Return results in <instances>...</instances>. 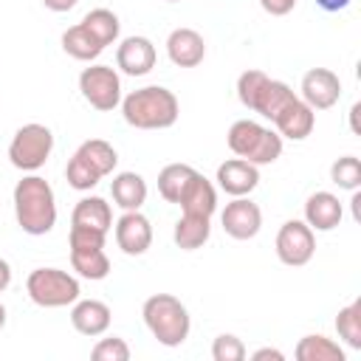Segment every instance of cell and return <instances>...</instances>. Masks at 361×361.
<instances>
[{
	"label": "cell",
	"instance_id": "cell-30",
	"mask_svg": "<svg viewBox=\"0 0 361 361\" xmlns=\"http://www.w3.org/2000/svg\"><path fill=\"white\" fill-rule=\"evenodd\" d=\"M330 178H333L336 186L355 192V189L361 186V161H358L355 155H344V158L333 161V166H330Z\"/></svg>",
	"mask_w": 361,
	"mask_h": 361
},
{
	"label": "cell",
	"instance_id": "cell-18",
	"mask_svg": "<svg viewBox=\"0 0 361 361\" xmlns=\"http://www.w3.org/2000/svg\"><path fill=\"white\" fill-rule=\"evenodd\" d=\"M344 217L341 200L333 192H313L305 203V223L313 231H333Z\"/></svg>",
	"mask_w": 361,
	"mask_h": 361
},
{
	"label": "cell",
	"instance_id": "cell-27",
	"mask_svg": "<svg viewBox=\"0 0 361 361\" xmlns=\"http://www.w3.org/2000/svg\"><path fill=\"white\" fill-rule=\"evenodd\" d=\"M82 25L102 42V48L113 45L118 39V31H121V23H118V17L110 8H93V11H87L85 20H82Z\"/></svg>",
	"mask_w": 361,
	"mask_h": 361
},
{
	"label": "cell",
	"instance_id": "cell-12",
	"mask_svg": "<svg viewBox=\"0 0 361 361\" xmlns=\"http://www.w3.org/2000/svg\"><path fill=\"white\" fill-rule=\"evenodd\" d=\"M223 231L234 240H251L259 234L262 228V212L254 200L248 197H234L231 203H226L223 214H220Z\"/></svg>",
	"mask_w": 361,
	"mask_h": 361
},
{
	"label": "cell",
	"instance_id": "cell-37",
	"mask_svg": "<svg viewBox=\"0 0 361 361\" xmlns=\"http://www.w3.org/2000/svg\"><path fill=\"white\" fill-rule=\"evenodd\" d=\"M11 285V265L6 259H0V293Z\"/></svg>",
	"mask_w": 361,
	"mask_h": 361
},
{
	"label": "cell",
	"instance_id": "cell-35",
	"mask_svg": "<svg viewBox=\"0 0 361 361\" xmlns=\"http://www.w3.org/2000/svg\"><path fill=\"white\" fill-rule=\"evenodd\" d=\"M316 6H319L322 11L336 14V11H344V8L350 6V0H316Z\"/></svg>",
	"mask_w": 361,
	"mask_h": 361
},
{
	"label": "cell",
	"instance_id": "cell-14",
	"mask_svg": "<svg viewBox=\"0 0 361 361\" xmlns=\"http://www.w3.org/2000/svg\"><path fill=\"white\" fill-rule=\"evenodd\" d=\"M257 183H259V169L243 158H231L217 166V186L231 197L251 195L257 189Z\"/></svg>",
	"mask_w": 361,
	"mask_h": 361
},
{
	"label": "cell",
	"instance_id": "cell-17",
	"mask_svg": "<svg viewBox=\"0 0 361 361\" xmlns=\"http://www.w3.org/2000/svg\"><path fill=\"white\" fill-rule=\"evenodd\" d=\"M166 54L178 68H195L206 56V42L195 28H175L166 37Z\"/></svg>",
	"mask_w": 361,
	"mask_h": 361
},
{
	"label": "cell",
	"instance_id": "cell-24",
	"mask_svg": "<svg viewBox=\"0 0 361 361\" xmlns=\"http://www.w3.org/2000/svg\"><path fill=\"white\" fill-rule=\"evenodd\" d=\"M212 217H197V214H180V220L175 223V231H172V240L178 248L183 251H195L200 248L209 234H212V226H209Z\"/></svg>",
	"mask_w": 361,
	"mask_h": 361
},
{
	"label": "cell",
	"instance_id": "cell-28",
	"mask_svg": "<svg viewBox=\"0 0 361 361\" xmlns=\"http://www.w3.org/2000/svg\"><path fill=\"white\" fill-rule=\"evenodd\" d=\"M195 175V166L189 164H166L161 172H158V192L166 203H178L186 180Z\"/></svg>",
	"mask_w": 361,
	"mask_h": 361
},
{
	"label": "cell",
	"instance_id": "cell-11",
	"mask_svg": "<svg viewBox=\"0 0 361 361\" xmlns=\"http://www.w3.org/2000/svg\"><path fill=\"white\" fill-rule=\"evenodd\" d=\"M302 102L310 107V110H327L338 102L341 96V82L338 76L330 71V68H310L305 76H302Z\"/></svg>",
	"mask_w": 361,
	"mask_h": 361
},
{
	"label": "cell",
	"instance_id": "cell-16",
	"mask_svg": "<svg viewBox=\"0 0 361 361\" xmlns=\"http://www.w3.org/2000/svg\"><path fill=\"white\" fill-rule=\"evenodd\" d=\"M178 206L183 209V214H197V217H212L214 209H217V192L212 186L209 178H203L197 169L195 175L186 180L180 197H178Z\"/></svg>",
	"mask_w": 361,
	"mask_h": 361
},
{
	"label": "cell",
	"instance_id": "cell-5",
	"mask_svg": "<svg viewBox=\"0 0 361 361\" xmlns=\"http://www.w3.org/2000/svg\"><path fill=\"white\" fill-rule=\"evenodd\" d=\"M116 164H118V155H116L113 144H107L104 138H90V141L79 144V149L71 155V161L65 166V180L71 189L87 192L104 175H110L116 169Z\"/></svg>",
	"mask_w": 361,
	"mask_h": 361
},
{
	"label": "cell",
	"instance_id": "cell-25",
	"mask_svg": "<svg viewBox=\"0 0 361 361\" xmlns=\"http://www.w3.org/2000/svg\"><path fill=\"white\" fill-rule=\"evenodd\" d=\"M62 51H65L68 56L79 59V62H90V59H96L104 48H102V42L79 23V25H71V28L62 34Z\"/></svg>",
	"mask_w": 361,
	"mask_h": 361
},
{
	"label": "cell",
	"instance_id": "cell-2",
	"mask_svg": "<svg viewBox=\"0 0 361 361\" xmlns=\"http://www.w3.org/2000/svg\"><path fill=\"white\" fill-rule=\"evenodd\" d=\"M180 104L172 90L161 85H147L121 99V116L135 130H166L178 121Z\"/></svg>",
	"mask_w": 361,
	"mask_h": 361
},
{
	"label": "cell",
	"instance_id": "cell-21",
	"mask_svg": "<svg viewBox=\"0 0 361 361\" xmlns=\"http://www.w3.org/2000/svg\"><path fill=\"white\" fill-rule=\"evenodd\" d=\"M71 226H82V228H93V231H102L107 234L110 226H113V212H110V203L104 197H82L76 206H73V214H71Z\"/></svg>",
	"mask_w": 361,
	"mask_h": 361
},
{
	"label": "cell",
	"instance_id": "cell-8",
	"mask_svg": "<svg viewBox=\"0 0 361 361\" xmlns=\"http://www.w3.org/2000/svg\"><path fill=\"white\" fill-rule=\"evenodd\" d=\"M51 149H54V133L45 124L31 121L14 133L8 144V161L23 172H37L51 158Z\"/></svg>",
	"mask_w": 361,
	"mask_h": 361
},
{
	"label": "cell",
	"instance_id": "cell-26",
	"mask_svg": "<svg viewBox=\"0 0 361 361\" xmlns=\"http://www.w3.org/2000/svg\"><path fill=\"white\" fill-rule=\"evenodd\" d=\"M299 361H344V350L327 336H305L296 344Z\"/></svg>",
	"mask_w": 361,
	"mask_h": 361
},
{
	"label": "cell",
	"instance_id": "cell-29",
	"mask_svg": "<svg viewBox=\"0 0 361 361\" xmlns=\"http://www.w3.org/2000/svg\"><path fill=\"white\" fill-rule=\"evenodd\" d=\"M336 333L338 338L353 347V350H361V299H353L350 305H344L336 316Z\"/></svg>",
	"mask_w": 361,
	"mask_h": 361
},
{
	"label": "cell",
	"instance_id": "cell-36",
	"mask_svg": "<svg viewBox=\"0 0 361 361\" xmlns=\"http://www.w3.org/2000/svg\"><path fill=\"white\" fill-rule=\"evenodd\" d=\"M251 358H254V361H268V358H274V361H282L285 355H282L279 350H274V347H262V350H257Z\"/></svg>",
	"mask_w": 361,
	"mask_h": 361
},
{
	"label": "cell",
	"instance_id": "cell-33",
	"mask_svg": "<svg viewBox=\"0 0 361 361\" xmlns=\"http://www.w3.org/2000/svg\"><path fill=\"white\" fill-rule=\"evenodd\" d=\"M259 6H262L271 17H285L288 11H293L296 0H259Z\"/></svg>",
	"mask_w": 361,
	"mask_h": 361
},
{
	"label": "cell",
	"instance_id": "cell-9",
	"mask_svg": "<svg viewBox=\"0 0 361 361\" xmlns=\"http://www.w3.org/2000/svg\"><path fill=\"white\" fill-rule=\"evenodd\" d=\"M79 90L85 102L102 113L121 104V79L110 65H90L79 73Z\"/></svg>",
	"mask_w": 361,
	"mask_h": 361
},
{
	"label": "cell",
	"instance_id": "cell-3",
	"mask_svg": "<svg viewBox=\"0 0 361 361\" xmlns=\"http://www.w3.org/2000/svg\"><path fill=\"white\" fill-rule=\"evenodd\" d=\"M141 316H144V324L152 333V338L164 347H180L189 338V327H192L189 310L172 293L149 296L141 307Z\"/></svg>",
	"mask_w": 361,
	"mask_h": 361
},
{
	"label": "cell",
	"instance_id": "cell-13",
	"mask_svg": "<svg viewBox=\"0 0 361 361\" xmlns=\"http://www.w3.org/2000/svg\"><path fill=\"white\" fill-rule=\"evenodd\" d=\"M116 243L124 254L141 257L152 245V226L141 212H124L116 223Z\"/></svg>",
	"mask_w": 361,
	"mask_h": 361
},
{
	"label": "cell",
	"instance_id": "cell-6",
	"mask_svg": "<svg viewBox=\"0 0 361 361\" xmlns=\"http://www.w3.org/2000/svg\"><path fill=\"white\" fill-rule=\"evenodd\" d=\"M228 149L254 164V166H262V164H274L279 155H282V135L271 127H262L251 118H240L228 127Z\"/></svg>",
	"mask_w": 361,
	"mask_h": 361
},
{
	"label": "cell",
	"instance_id": "cell-38",
	"mask_svg": "<svg viewBox=\"0 0 361 361\" xmlns=\"http://www.w3.org/2000/svg\"><path fill=\"white\" fill-rule=\"evenodd\" d=\"M6 327V307H3V302H0V330Z\"/></svg>",
	"mask_w": 361,
	"mask_h": 361
},
{
	"label": "cell",
	"instance_id": "cell-20",
	"mask_svg": "<svg viewBox=\"0 0 361 361\" xmlns=\"http://www.w3.org/2000/svg\"><path fill=\"white\" fill-rule=\"evenodd\" d=\"M110 307L99 299H76L73 302V310H71V324L73 330H79L82 336H102L107 327H110Z\"/></svg>",
	"mask_w": 361,
	"mask_h": 361
},
{
	"label": "cell",
	"instance_id": "cell-15",
	"mask_svg": "<svg viewBox=\"0 0 361 361\" xmlns=\"http://www.w3.org/2000/svg\"><path fill=\"white\" fill-rule=\"evenodd\" d=\"M116 65L127 76H144L155 68V45L147 37H127L116 51Z\"/></svg>",
	"mask_w": 361,
	"mask_h": 361
},
{
	"label": "cell",
	"instance_id": "cell-7",
	"mask_svg": "<svg viewBox=\"0 0 361 361\" xmlns=\"http://www.w3.org/2000/svg\"><path fill=\"white\" fill-rule=\"evenodd\" d=\"M25 290L39 307H65L79 299V279L59 268H34L25 279Z\"/></svg>",
	"mask_w": 361,
	"mask_h": 361
},
{
	"label": "cell",
	"instance_id": "cell-22",
	"mask_svg": "<svg viewBox=\"0 0 361 361\" xmlns=\"http://www.w3.org/2000/svg\"><path fill=\"white\" fill-rule=\"evenodd\" d=\"M110 195L118 209L124 212H138L147 200V180L138 172H118L110 183Z\"/></svg>",
	"mask_w": 361,
	"mask_h": 361
},
{
	"label": "cell",
	"instance_id": "cell-4",
	"mask_svg": "<svg viewBox=\"0 0 361 361\" xmlns=\"http://www.w3.org/2000/svg\"><path fill=\"white\" fill-rule=\"evenodd\" d=\"M237 96H240V102H243L248 110L259 113V116L268 118V121H274V118L296 99V93H293L285 82L271 79L268 73H262V71H257V68L240 73V79H237Z\"/></svg>",
	"mask_w": 361,
	"mask_h": 361
},
{
	"label": "cell",
	"instance_id": "cell-19",
	"mask_svg": "<svg viewBox=\"0 0 361 361\" xmlns=\"http://www.w3.org/2000/svg\"><path fill=\"white\" fill-rule=\"evenodd\" d=\"M313 124H316V110H310L299 96L274 118V127L282 138H290V141H302L313 133Z\"/></svg>",
	"mask_w": 361,
	"mask_h": 361
},
{
	"label": "cell",
	"instance_id": "cell-32",
	"mask_svg": "<svg viewBox=\"0 0 361 361\" xmlns=\"http://www.w3.org/2000/svg\"><path fill=\"white\" fill-rule=\"evenodd\" d=\"M93 361H127L130 358V347L124 338L113 336V338H102L93 350H90Z\"/></svg>",
	"mask_w": 361,
	"mask_h": 361
},
{
	"label": "cell",
	"instance_id": "cell-10",
	"mask_svg": "<svg viewBox=\"0 0 361 361\" xmlns=\"http://www.w3.org/2000/svg\"><path fill=\"white\" fill-rule=\"evenodd\" d=\"M316 254V237L313 228L305 220H288L282 223V228L276 231V257L279 262L299 268L307 265Z\"/></svg>",
	"mask_w": 361,
	"mask_h": 361
},
{
	"label": "cell",
	"instance_id": "cell-39",
	"mask_svg": "<svg viewBox=\"0 0 361 361\" xmlns=\"http://www.w3.org/2000/svg\"><path fill=\"white\" fill-rule=\"evenodd\" d=\"M169 3H180V0H169Z\"/></svg>",
	"mask_w": 361,
	"mask_h": 361
},
{
	"label": "cell",
	"instance_id": "cell-31",
	"mask_svg": "<svg viewBox=\"0 0 361 361\" xmlns=\"http://www.w3.org/2000/svg\"><path fill=\"white\" fill-rule=\"evenodd\" d=\"M212 358L214 361H243L245 358V344L231 333H220L212 344Z\"/></svg>",
	"mask_w": 361,
	"mask_h": 361
},
{
	"label": "cell",
	"instance_id": "cell-34",
	"mask_svg": "<svg viewBox=\"0 0 361 361\" xmlns=\"http://www.w3.org/2000/svg\"><path fill=\"white\" fill-rule=\"evenodd\" d=\"M76 3H79V0H42V6H45L48 11H56V14H62V11H71Z\"/></svg>",
	"mask_w": 361,
	"mask_h": 361
},
{
	"label": "cell",
	"instance_id": "cell-23",
	"mask_svg": "<svg viewBox=\"0 0 361 361\" xmlns=\"http://www.w3.org/2000/svg\"><path fill=\"white\" fill-rule=\"evenodd\" d=\"M71 268L90 282H99L110 274V259L99 245H71Z\"/></svg>",
	"mask_w": 361,
	"mask_h": 361
},
{
	"label": "cell",
	"instance_id": "cell-1",
	"mask_svg": "<svg viewBox=\"0 0 361 361\" xmlns=\"http://www.w3.org/2000/svg\"><path fill=\"white\" fill-rule=\"evenodd\" d=\"M14 217L31 237H42L56 223V197L45 178L25 175L14 186Z\"/></svg>",
	"mask_w": 361,
	"mask_h": 361
}]
</instances>
